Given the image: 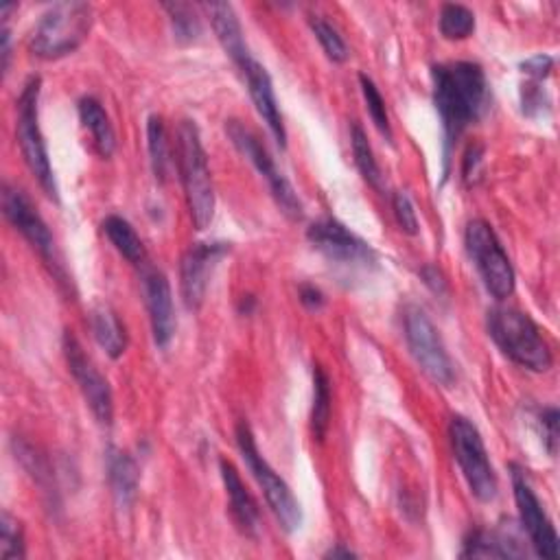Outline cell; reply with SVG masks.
Returning a JSON list of instances; mask_svg holds the SVG:
<instances>
[{
    "label": "cell",
    "instance_id": "23",
    "mask_svg": "<svg viewBox=\"0 0 560 560\" xmlns=\"http://www.w3.org/2000/svg\"><path fill=\"white\" fill-rule=\"evenodd\" d=\"M80 119L84 128L91 132L93 145L102 158H112L117 152V132L104 106L95 97H84L80 102Z\"/></svg>",
    "mask_w": 560,
    "mask_h": 560
},
{
    "label": "cell",
    "instance_id": "3",
    "mask_svg": "<svg viewBox=\"0 0 560 560\" xmlns=\"http://www.w3.org/2000/svg\"><path fill=\"white\" fill-rule=\"evenodd\" d=\"M178 171L187 206L198 230H206L215 217V184L202 134L195 121H182L178 128Z\"/></svg>",
    "mask_w": 560,
    "mask_h": 560
},
{
    "label": "cell",
    "instance_id": "16",
    "mask_svg": "<svg viewBox=\"0 0 560 560\" xmlns=\"http://www.w3.org/2000/svg\"><path fill=\"white\" fill-rule=\"evenodd\" d=\"M143 296L150 311L152 335L158 348H167L176 335V309L174 294L167 276L156 267H143Z\"/></svg>",
    "mask_w": 560,
    "mask_h": 560
},
{
    "label": "cell",
    "instance_id": "28",
    "mask_svg": "<svg viewBox=\"0 0 560 560\" xmlns=\"http://www.w3.org/2000/svg\"><path fill=\"white\" fill-rule=\"evenodd\" d=\"M163 10L169 14L174 36H176L178 43L191 45L202 36V21H200L193 5L178 3V0H176V3H165Z\"/></svg>",
    "mask_w": 560,
    "mask_h": 560
},
{
    "label": "cell",
    "instance_id": "29",
    "mask_svg": "<svg viewBox=\"0 0 560 560\" xmlns=\"http://www.w3.org/2000/svg\"><path fill=\"white\" fill-rule=\"evenodd\" d=\"M438 23H440V34L446 40H466L475 32V14L460 3L442 5Z\"/></svg>",
    "mask_w": 560,
    "mask_h": 560
},
{
    "label": "cell",
    "instance_id": "11",
    "mask_svg": "<svg viewBox=\"0 0 560 560\" xmlns=\"http://www.w3.org/2000/svg\"><path fill=\"white\" fill-rule=\"evenodd\" d=\"M309 243L335 267L355 272H370L377 267V252L361 237L350 233L342 222L322 217L307 230Z\"/></svg>",
    "mask_w": 560,
    "mask_h": 560
},
{
    "label": "cell",
    "instance_id": "20",
    "mask_svg": "<svg viewBox=\"0 0 560 560\" xmlns=\"http://www.w3.org/2000/svg\"><path fill=\"white\" fill-rule=\"evenodd\" d=\"M462 558H525L527 551L510 529H473L464 538Z\"/></svg>",
    "mask_w": 560,
    "mask_h": 560
},
{
    "label": "cell",
    "instance_id": "1",
    "mask_svg": "<svg viewBox=\"0 0 560 560\" xmlns=\"http://www.w3.org/2000/svg\"><path fill=\"white\" fill-rule=\"evenodd\" d=\"M433 106L442 128V174L449 178L451 154L464 132L475 126L490 106V88L477 62H446L431 69Z\"/></svg>",
    "mask_w": 560,
    "mask_h": 560
},
{
    "label": "cell",
    "instance_id": "35",
    "mask_svg": "<svg viewBox=\"0 0 560 560\" xmlns=\"http://www.w3.org/2000/svg\"><path fill=\"white\" fill-rule=\"evenodd\" d=\"M558 409L556 407H545L538 414V425L543 431V444L549 451V455H556L558 451Z\"/></svg>",
    "mask_w": 560,
    "mask_h": 560
},
{
    "label": "cell",
    "instance_id": "13",
    "mask_svg": "<svg viewBox=\"0 0 560 560\" xmlns=\"http://www.w3.org/2000/svg\"><path fill=\"white\" fill-rule=\"evenodd\" d=\"M3 215L29 241V246L43 257V261L53 270V274L58 278H64L56 239H53L47 222L34 206V202L19 187H10V184L3 187Z\"/></svg>",
    "mask_w": 560,
    "mask_h": 560
},
{
    "label": "cell",
    "instance_id": "7",
    "mask_svg": "<svg viewBox=\"0 0 560 560\" xmlns=\"http://www.w3.org/2000/svg\"><path fill=\"white\" fill-rule=\"evenodd\" d=\"M464 246L481 276L486 291L499 302L508 300L514 294L516 276H514L512 261L505 254L492 226L484 219L468 222L464 233Z\"/></svg>",
    "mask_w": 560,
    "mask_h": 560
},
{
    "label": "cell",
    "instance_id": "2",
    "mask_svg": "<svg viewBox=\"0 0 560 560\" xmlns=\"http://www.w3.org/2000/svg\"><path fill=\"white\" fill-rule=\"evenodd\" d=\"M486 329L512 364L532 372H547L551 368V348L540 326L527 313L512 307H495L486 313Z\"/></svg>",
    "mask_w": 560,
    "mask_h": 560
},
{
    "label": "cell",
    "instance_id": "19",
    "mask_svg": "<svg viewBox=\"0 0 560 560\" xmlns=\"http://www.w3.org/2000/svg\"><path fill=\"white\" fill-rule=\"evenodd\" d=\"M202 10L206 12V16L213 25V32H215L222 49L226 51V56L239 69H243L252 60V53L248 49V43H246V36H243V29H241L235 8L230 3H204Z\"/></svg>",
    "mask_w": 560,
    "mask_h": 560
},
{
    "label": "cell",
    "instance_id": "36",
    "mask_svg": "<svg viewBox=\"0 0 560 560\" xmlns=\"http://www.w3.org/2000/svg\"><path fill=\"white\" fill-rule=\"evenodd\" d=\"M551 69H553V58L543 56V53H538L521 64V73L525 78H529L532 82H543L551 73Z\"/></svg>",
    "mask_w": 560,
    "mask_h": 560
},
{
    "label": "cell",
    "instance_id": "17",
    "mask_svg": "<svg viewBox=\"0 0 560 560\" xmlns=\"http://www.w3.org/2000/svg\"><path fill=\"white\" fill-rule=\"evenodd\" d=\"M241 73L246 78L248 93H250V99H252L259 117L263 119V123L272 132L276 145L281 150H287V130H285L283 115H281V108H278V99H276V93H274V82H272L267 69L252 58L241 69Z\"/></svg>",
    "mask_w": 560,
    "mask_h": 560
},
{
    "label": "cell",
    "instance_id": "25",
    "mask_svg": "<svg viewBox=\"0 0 560 560\" xmlns=\"http://www.w3.org/2000/svg\"><path fill=\"white\" fill-rule=\"evenodd\" d=\"M331 409H333V396H331V379L320 368L313 366V405H311V433L318 442L326 438L329 425H331Z\"/></svg>",
    "mask_w": 560,
    "mask_h": 560
},
{
    "label": "cell",
    "instance_id": "41",
    "mask_svg": "<svg viewBox=\"0 0 560 560\" xmlns=\"http://www.w3.org/2000/svg\"><path fill=\"white\" fill-rule=\"evenodd\" d=\"M324 558H333V560H337V558H357V553H355L350 547H344L342 543H337L335 547H331V549L324 553Z\"/></svg>",
    "mask_w": 560,
    "mask_h": 560
},
{
    "label": "cell",
    "instance_id": "39",
    "mask_svg": "<svg viewBox=\"0 0 560 560\" xmlns=\"http://www.w3.org/2000/svg\"><path fill=\"white\" fill-rule=\"evenodd\" d=\"M420 274H422V278H425V285L431 287L433 294H438V296H444V294H446V281H444V276H442V272H440L438 267H433V265L422 267Z\"/></svg>",
    "mask_w": 560,
    "mask_h": 560
},
{
    "label": "cell",
    "instance_id": "15",
    "mask_svg": "<svg viewBox=\"0 0 560 560\" xmlns=\"http://www.w3.org/2000/svg\"><path fill=\"white\" fill-rule=\"evenodd\" d=\"M230 243L224 241H206V243H193L180 263V291L187 309L198 311L204 300L211 285V278L222 263L224 257H228Z\"/></svg>",
    "mask_w": 560,
    "mask_h": 560
},
{
    "label": "cell",
    "instance_id": "27",
    "mask_svg": "<svg viewBox=\"0 0 560 560\" xmlns=\"http://www.w3.org/2000/svg\"><path fill=\"white\" fill-rule=\"evenodd\" d=\"M350 147H353V156H355V165L359 169V174L364 176V180L383 191V174H381V167L374 158V152H372V145L368 143V136L364 132V128L359 123H353L350 126Z\"/></svg>",
    "mask_w": 560,
    "mask_h": 560
},
{
    "label": "cell",
    "instance_id": "38",
    "mask_svg": "<svg viewBox=\"0 0 560 560\" xmlns=\"http://www.w3.org/2000/svg\"><path fill=\"white\" fill-rule=\"evenodd\" d=\"M298 296H300V302L307 311H320L326 305V296L315 285H300Z\"/></svg>",
    "mask_w": 560,
    "mask_h": 560
},
{
    "label": "cell",
    "instance_id": "9",
    "mask_svg": "<svg viewBox=\"0 0 560 560\" xmlns=\"http://www.w3.org/2000/svg\"><path fill=\"white\" fill-rule=\"evenodd\" d=\"M226 134H228L230 143L237 147V152L265 178L270 193H272L276 206L281 208V213L291 222H300L305 217L302 200L298 198L294 184L276 167L274 158L270 156L265 145L259 141V136L237 119L226 121Z\"/></svg>",
    "mask_w": 560,
    "mask_h": 560
},
{
    "label": "cell",
    "instance_id": "32",
    "mask_svg": "<svg viewBox=\"0 0 560 560\" xmlns=\"http://www.w3.org/2000/svg\"><path fill=\"white\" fill-rule=\"evenodd\" d=\"M309 25H311V32L315 34V38H318L322 51L326 53V58H329L331 62L344 64V62L350 58L344 38L339 36V32H337L331 23H326L322 16H311Z\"/></svg>",
    "mask_w": 560,
    "mask_h": 560
},
{
    "label": "cell",
    "instance_id": "10",
    "mask_svg": "<svg viewBox=\"0 0 560 560\" xmlns=\"http://www.w3.org/2000/svg\"><path fill=\"white\" fill-rule=\"evenodd\" d=\"M403 331L407 348L418 364V368L438 385L451 388L455 383V366L446 346L440 337V331L425 313V309L409 305L403 313Z\"/></svg>",
    "mask_w": 560,
    "mask_h": 560
},
{
    "label": "cell",
    "instance_id": "37",
    "mask_svg": "<svg viewBox=\"0 0 560 560\" xmlns=\"http://www.w3.org/2000/svg\"><path fill=\"white\" fill-rule=\"evenodd\" d=\"M481 160H484V147L470 145L464 156V165H462V178L466 184H475V180L479 178Z\"/></svg>",
    "mask_w": 560,
    "mask_h": 560
},
{
    "label": "cell",
    "instance_id": "5",
    "mask_svg": "<svg viewBox=\"0 0 560 560\" xmlns=\"http://www.w3.org/2000/svg\"><path fill=\"white\" fill-rule=\"evenodd\" d=\"M40 95H43V80L32 78L21 97H19V119H16V139L23 152V158L38 180L40 189L47 193L49 200L60 202V189L53 174V165L49 158L47 141L40 126Z\"/></svg>",
    "mask_w": 560,
    "mask_h": 560
},
{
    "label": "cell",
    "instance_id": "24",
    "mask_svg": "<svg viewBox=\"0 0 560 560\" xmlns=\"http://www.w3.org/2000/svg\"><path fill=\"white\" fill-rule=\"evenodd\" d=\"M104 233L110 239V243L117 248V252L130 261L136 267L147 265V250L134 226L121 217V215H108L104 219Z\"/></svg>",
    "mask_w": 560,
    "mask_h": 560
},
{
    "label": "cell",
    "instance_id": "40",
    "mask_svg": "<svg viewBox=\"0 0 560 560\" xmlns=\"http://www.w3.org/2000/svg\"><path fill=\"white\" fill-rule=\"evenodd\" d=\"M0 40H3V73H8L10 62H12V32L8 27V23H3V32H0Z\"/></svg>",
    "mask_w": 560,
    "mask_h": 560
},
{
    "label": "cell",
    "instance_id": "33",
    "mask_svg": "<svg viewBox=\"0 0 560 560\" xmlns=\"http://www.w3.org/2000/svg\"><path fill=\"white\" fill-rule=\"evenodd\" d=\"M392 211H394V217H396V224L398 228L409 235V237H416L420 233V224H418V215H416V208H414V202L412 198L405 193V191H396L392 195Z\"/></svg>",
    "mask_w": 560,
    "mask_h": 560
},
{
    "label": "cell",
    "instance_id": "12",
    "mask_svg": "<svg viewBox=\"0 0 560 560\" xmlns=\"http://www.w3.org/2000/svg\"><path fill=\"white\" fill-rule=\"evenodd\" d=\"M510 477H512V492H514L521 527L527 534L529 545L534 547V553L538 558L556 560L560 556L558 534L529 484L527 470L519 464H510Z\"/></svg>",
    "mask_w": 560,
    "mask_h": 560
},
{
    "label": "cell",
    "instance_id": "14",
    "mask_svg": "<svg viewBox=\"0 0 560 560\" xmlns=\"http://www.w3.org/2000/svg\"><path fill=\"white\" fill-rule=\"evenodd\" d=\"M62 350H64L69 370H71L73 379L78 381L93 416L99 420V425H106V427L112 425L115 396H112V388H110L108 379L99 372L95 361L86 355L84 346L80 344V339L71 331L64 333Z\"/></svg>",
    "mask_w": 560,
    "mask_h": 560
},
{
    "label": "cell",
    "instance_id": "22",
    "mask_svg": "<svg viewBox=\"0 0 560 560\" xmlns=\"http://www.w3.org/2000/svg\"><path fill=\"white\" fill-rule=\"evenodd\" d=\"M91 331L97 344L106 350L108 357L121 359L128 350V329L121 322L119 313L108 305H97L91 311Z\"/></svg>",
    "mask_w": 560,
    "mask_h": 560
},
{
    "label": "cell",
    "instance_id": "42",
    "mask_svg": "<svg viewBox=\"0 0 560 560\" xmlns=\"http://www.w3.org/2000/svg\"><path fill=\"white\" fill-rule=\"evenodd\" d=\"M254 305H257L254 296H243L241 302H239V313H241V315H250V313L254 311Z\"/></svg>",
    "mask_w": 560,
    "mask_h": 560
},
{
    "label": "cell",
    "instance_id": "4",
    "mask_svg": "<svg viewBox=\"0 0 560 560\" xmlns=\"http://www.w3.org/2000/svg\"><path fill=\"white\" fill-rule=\"evenodd\" d=\"M93 29V8L88 3H56L38 21L29 49L40 60H62L75 53Z\"/></svg>",
    "mask_w": 560,
    "mask_h": 560
},
{
    "label": "cell",
    "instance_id": "18",
    "mask_svg": "<svg viewBox=\"0 0 560 560\" xmlns=\"http://www.w3.org/2000/svg\"><path fill=\"white\" fill-rule=\"evenodd\" d=\"M219 473H222V481H224V488L228 495L233 521L237 523V527L243 536L259 538L261 529H263V516H261V508H259L257 499L252 497V492L243 484L237 466L230 460H226V457L219 460Z\"/></svg>",
    "mask_w": 560,
    "mask_h": 560
},
{
    "label": "cell",
    "instance_id": "30",
    "mask_svg": "<svg viewBox=\"0 0 560 560\" xmlns=\"http://www.w3.org/2000/svg\"><path fill=\"white\" fill-rule=\"evenodd\" d=\"M359 86H361V95H364V102H366V110L374 123V128L379 130V134L392 143L394 134H392V126H390V117H388V108H385V99L381 97L377 84L366 75L361 73L359 75Z\"/></svg>",
    "mask_w": 560,
    "mask_h": 560
},
{
    "label": "cell",
    "instance_id": "8",
    "mask_svg": "<svg viewBox=\"0 0 560 560\" xmlns=\"http://www.w3.org/2000/svg\"><path fill=\"white\" fill-rule=\"evenodd\" d=\"M449 438H451L453 457L473 497L481 503L492 501L497 497L499 481H497L492 462L488 457L484 438L475 427V422H470L466 416H453L449 422Z\"/></svg>",
    "mask_w": 560,
    "mask_h": 560
},
{
    "label": "cell",
    "instance_id": "21",
    "mask_svg": "<svg viewBox=\"0 0 560 560\" xmlns=\"http://www.w3.org/2000/svg\"><path fill=\"white\" fill-rule=\"evenodd\" d=\"M108 481L119 508H130L139 497V466L134 457L121 449H108Z\"/></svg>",
    "mask_w": 560,
    "mask_h": 560
},
{
    "label": "cell",
    "instance_id": "26",
    "mask_svg": "<svg viewBox=\"0 0 560 560\" xmlns=\"http://www.w3.org/2000/svg\"><path fill=\"white\" fill-rule=\"evenodd\" d=\"M147 150H150V163L156 180L160 184L167 182V176L171 169V152H169L165 121L158 115H152L147 119Z\"/></svg>",
    "mask_w": 560,
    "mask_h": 560
},
{
    "label": "cell",
    "instance_id": "6",
    "mask_svg": "<svg viewBox=\"0 0 560 560\" xmlns=\"http://www.w3.org/2000/svg\"><path fill=\"white\" fill-rule=\"evenodd\" d=\"M235 438H237V446L241 457L246 460L250 473L254 475V479L259 481L263 497L270 505V510L274 512L276 521L281 523V527L287 534H294L302 527V508L300 501L296 499V495L291 492L289 484L274 470V466L263 457V453L257 446L252 427L246 420L237 422L235 429Z\"/></svg>",
    "mask_w": 560,
    "mask_h": 560
},
{
    "label": "cell",
    "instance_id": "34",
    "mask_svg": "<svg viewBox=\"0 0 560 560\" xmlns=\"http://www.w3.org/2000/svg\"><path fill=\"white\" fill-rule=\"evenodd\" d=\"M543 82H525L521 88V106H523V115H527L529 119L540 117L543 110L549 106L545 91L540 88Z\"/></svg>",
    "mask_w": 560,
    "mask_h": 560
},
{
    "label": "cell",
    "instance_id": "31",
    "mask_svg": "<svg viewBox=\"0 0 560 560\" xmlns=\"http://www.w3.org/2000/svg\"><path fill=\"white\" fill-rule=\"evenodd\" d=\"M27 556L25 547V529L16 516L3 512L0 519V558L3 560H21Z\"/></svg>",
    "mask_w": 560,
    "mask_h": 560
}]
</instances>
